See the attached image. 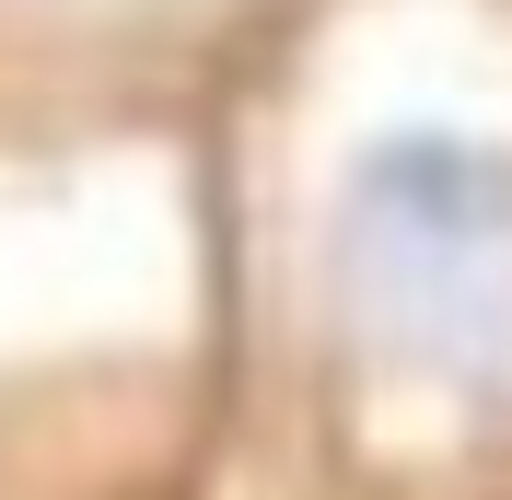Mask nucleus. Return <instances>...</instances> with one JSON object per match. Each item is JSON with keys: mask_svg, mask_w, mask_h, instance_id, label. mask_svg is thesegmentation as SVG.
Segmentation results:
<instances>
[{"mask_svg": "<svg viewBox=\"0 0 512 500\" xmlns=\"http://www.w3.org/2000/svg\"><path fill=\"white\" fill-rule=\"evenodd\" d=\"M338 256L408 361L512 384V152L478 128L408 117L350 152Z\"/></svg>", "mask_w": 512, "mask_h": 500, "instance_id": "f257e3e1", "label": "nucleus"}]
</instances>
